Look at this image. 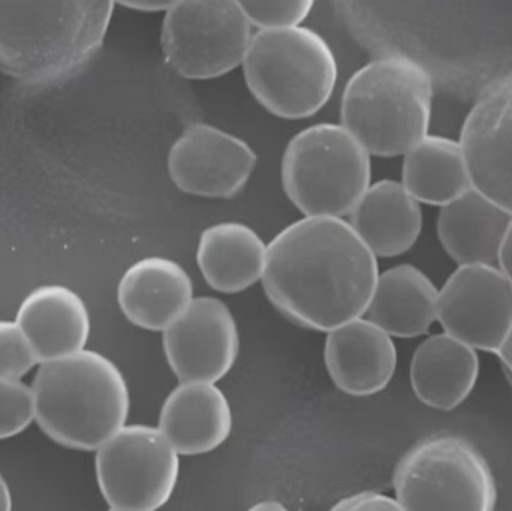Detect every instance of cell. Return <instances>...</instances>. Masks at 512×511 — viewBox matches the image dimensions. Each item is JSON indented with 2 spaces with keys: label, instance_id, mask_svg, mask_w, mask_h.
Masks as SVG:
<instances>
[{
  "label": "cell",
  "instance_id": "1",
  "mask_svg": "<svg viewBox=\"0 0 512 511\" xmlns=\"http://www.w3.org/2000/svg\"><path fill=\"white\" fill-rule=\"evenodd\" d=\"M378 278V258L348 221L304 216L268 243L262 287L283 317L328 333L366 315Z\"/></svg>",
  "mask_w": 512,
  "mask_h": 511
},
{
  "label": "cell",
  "instance_id": "2",
  "mask_svg": "<svg viewBox=\"0 0 512 511\" xmlns=\"http://www.w3.org/2000/svg\"><path fill=\"white\" fill-rule=\"evenodd\" d=\"M110 0H0V71L29 86L77 74L102 47Z\"/></svg>",
  "mask_w": 512,
  "mask_h": 511
},
{
  "label": "cell",
  "instance_id": "3",
  "mask_svg": "<svg viewBox=\"0 0 512 511\" xmlns=\"http://www.w3.org/2000/svg\"><path fill=\"white\" fill-rule=\"evenodd\" d=\"M32 389L36 423L66 449L93 452L126 426L128 383L116 363L98 351L41 363Z\"/></svg>",
  "mask_w": 512,
  "mask_h": 511
},
{
  "label": "cell",
  "instance_id": "4",
  "mask_svg": "<svg viewBox=\"0 0 512 511\" xmlns=\"http://www.w3.org/2000/svg\"><path fill=\"white\" fill-rule=\"evenodd\" d=\"M433 80L417 60L390 54L366 63L343 89L340 125L370 155H405L429 132Z\"/></svg>",
  "mask_w": 512,
  "mask_h": 511
},
{
  "label": "cell",
  "instance_id": "5",
  "mask_svg": "<svg viewBox=\"0 0 512 511\" xmlns=\"http://www.w3.org/2000/svg\"><path fill=\"white\" fill-rule=\"evenodd\" d=\"M242 65L256 101L282 119L312 117L330 101L337 83L333 50L310 27L258 30Z\"/></svg>",
  "mask_w": 512,
  "mask_h": 511
},
{
  "label": "cell",
  "instance_id": "6",
  "mask_svg": "<svg viewBox=\"0 0 512 511\" xmlns=\"http://www.w3.org/2000/svg\"><path fill=\"white\" fill-rule=\"evenodd\" d=\"M282 185L304 216L351 215L370 188V153L342 125L316 123L291 138L282 158Z\"/></svg>",
  "mask_w": 512,
  "mask_h": 511
},
{
  "label": "cell",
  "instance_id": "7",
  "mask_svg": "<svg viewBox=\"0 0 512 511\" xmlns=\"http://www.w3.org/2000/svg\"><path fill=\"white\" fill-rule=\"evenodd\" d=\"M405 511H495L498 488L489 462L459 435H432L411 447L393 477Z\"/></svg>",
  "mask_w": 512,
  "mask_h": 511
},
{
  "label": "cell",
  "instance_id": "8",
  "mask_svg": "<svg viewBox=\"0 0 512 511\" xmlns=\"http://www.w3.org/2000/svg\"><path fill=\"white\" fill-rule=\"evenodd\" d=\"M252 26L237 0H179L165 12L161 47L188 80H212L242 65Z\"/></svg>",
  "mask_w": 512,
  "mask_h": 511
},
{
  "label": "cell",
  "instance_id": "9",
  "mask_svg": "<svg viewBox=\"0 0 512 511\" xmlns=\"http://www.w3.org/2000/svg\"><path fill=\"white\" fill-rule=\"evenodd\" d=\"M179 453L161 429L126 425L96 450V479L111 509L156 511L176 491Z\"/></svg>",
  "mask_w": 512,
  "mask_h": 511
},
{
  "label": "cell",
  "instance_id": "10",
  "mask_svg": "<svg viewBox=\"0 0 512 511\" xmlns=\"http://www.w3.org/2000/svg\"><path fill=\"white\" fill-rule=\"evenodd\" d=\"M438 321L475 351L498 354L512 329V282L495 264L459 266L439 290Z\"/></svg>",
  "mask_w": 512,
  "mask_h": 511
},
{
  "label": "cell",
  "instance_id": "11",
  "mask_svg": "<svg viewBox=\"0 0 512 511\" xmlns=\"http://www.w3.org/2000/svg\"><path fill=\"white\" fill-rule=\"evenodd\" d=\"M256 153L245 140L209 123H191L168 153V173L186 194L233 198L254 173Z\"/></svg>",
  "mask_w": 512,
  "mask_h": 511
},
{
  "label": "cell",
  "instance_id": "12",
  "mask_svg": "<svg viewBox=\"0 0 512 511\" xmlns=\"http://www.w3.org/2000/svg\"><path fill=\"white\" fill-rule=\"evenodd\" d=\"M459 143L472 188L512 216V75L481 92Z\"/></svg>",
  "mask_w": 512,
  "mask_h": 511
},
{
  "label": "cell",
  "instance_id": "13",
  "mask_svg": "<svg viewBox=\"0 0 512 511\" xmlns=\"http://www.w3.org/2000/svg\"><path fill=\"white\" fill-rule=\"evenodd\" d=\"M165 357L180 383H218L230 374L240 351L231 309L216 297H197L164 332Z\"/></svg>",
  "mask_w": 512,
  "mask_h": 511
},
{
  "label": "cell",
  "instance_id": "14",
  "mask_svg": "<svg viewBox=\"0 0 512 511\" xmlns=\"http://www.w3.org/2000/svg\"><path fill=\"white\" fill-rule=\"evenodd\" d=\"M324 360L337 389L364 398L382 392L393 380L397 348L387 332L361 317L328 332Z\"/></svg>",
  "mask_w": 512,
  "mask_h": 511
},
{
  "label": "cell",
  "instance_id": "15",
  "mask_svg": "<svg viewBox=\"0 0 512 511\" xmlns=\"http://www.w3.org/2000/svg\"><path fill=\"white\" fill-rule=\"evenodd\" d=\"M194 299V284L185 267L158 255L132 264L117 287L126 320L150 332H165Z\"/></svg>",
  "mask_w": 512,
  "mask_h": 511
},
{
  "label": "cell",
  "instance_id": "16",
  "mask_svg": "<svg viewBox=\"0 0 512 511\" xmlns=\"http://www.w3.org/2000/svg\"><path fill=\"white\" fill-rule=\"evenodd\" d=\"M158 428L179 455H204L230 437L233 410L215 383L185 381L162 404Z\"/></svg>",
  "mask_w": 512,
  "mask_h": 511
},
{
  "label": "cell",
  "instance_id": "17",
  "mask_svg": "<svg viewBox=\"0 0 512 511\" xmlns=\"http://www.w3.org/2000/svg\"><path fill=\"white\" fill-rule=\"evenodd\" d=\"M15 321L29 339L39 363L78 353L89 341V309L65 285H41L30 291L21 302Z\"/></svg>",
  "mask_w": 512,
  "mask_h": 511
},
{
  "label": "cell",
  "instance_id": "18",
  "mask_svg": "<svg viewBox=\"0 0 512 511\" xmlns=\"http://www.w3.org/2000/svg\"><path fill=\"white\" fill-rule=\"evenodd\" d=\"M480 375L477 351L459 339L439 333L421 342L411 362L415 396L427 407L451 411L471 395Z\"/></svg>",
  "mask_w": 512,
  "mask_h": 511
},
{
  "label": "cell",
  "instance_id": "19",
  "mask_svg": "<svg viewBox=\"0 0 512 511\" xmlns=\"http://www.w3.org/2000/svg\"><path fill=\"white\" fill-rule=\"evenodd\" d=\"M349 216V224L376 258L405 254L423 230L420 203L396 180L370 185Z\"/></svg>",
  "mask_w": 512,
  "mask_h": 511
},
{
  "label": "cell",
  "instance_id": "20",
  "mask_svg": "<svg viewBox=\"0 0 512 511\" xmlns=\"http://www.w3.org/2000/svg\"><path fill=\"white\" fill-rule=\"evenodd\" d=\"M438 296V288L423 270L399 264L379 273L367 320L391 338L426 335L438 320Z\"/></svg>",
  "mask_w": 512,
  "mask_h": 511
},
{
  "label": "cell",
  "instance_id": "21",
  "mask_svg": "<svg viewBox=\"0 0 512 511\" xmlns=\"http://www.w3.org/2000/svg\"><path fill=\"white\" fill-rule=\"evenodd\" d=\"M512 216L474 188L442 207L438 236L459 266L495 264Z\"/></svg>",
  "mask_w": 512,
  "mask_h": 511
},
{
  "label": "cell",
  "instance_id": "22",
  "mask_svg": "<svg viewBox=\"0 0 512 511\" xmlns=\"http://www.w3.org/2000/svg\"><path fill=\"white\" fill-rule=\"evenodd\" d=\"M197 263L210 288L236 294L262 281L267 245L243 222H219L201 233Z\"/></svg>",
  "mask_w": 512,
  "mask_h": 511
},
{
  "label": "cell",
  "instance_id": "23",
  "mask_svg": "<svg viewBox=\"0 0 512 511\" xmlns=\"http://www.w3.org/2000/svg\"><path fill=\"white\" fill-rule=\"evenodd\" d=\"M402 185L418 203L447 206L472 189L459 141L426 135L405 153Z\"/></svg>",
  "mask_w": 512,
  "mask_h": 511
},
{
  "label": "cell",
  "instance_id": "24",
  "mask_svg": "<svg viewBox=\"0 0 512 511\" xmlns=\"http://www.w3.org/2000/svg\"><path fill=\"white\" fill-rule=\"evenodd\" d=\"M251 26L259 30L301 26L313 8L312 0H245L240 2Z\"/></svg>",
  "mask_w": 512,
  "mask_h": 511
},
{
  "label": "cell",
  "instance_id": "25",
  "mask_svg": "<svg viewBox=\"0 0 512 511\" xmlns=\"http://www.w3.org/2000/svg\"><path fill=\"white\" fill-rule=\"evenodd\" d=\"M35 419L32 387L20 380H0V440L21 434Z\"/></svg>",
  "mask_w": 512,
  "mask_h": 511
},
{
  "label": "cell",
  "instance_id": "26",
  "mask_svg": "<svg viewBox=\"0 0 512 511\" xmlns=\"http://www.w3.org/2000/svg\"><path fill=\"white\" fill-rule=\"evenodd\" d=\"M36 363L35 351L17 321L0 320V380H20Z\"/></svg>",
  "mask_w": 512,
  "mask_h": 511
},
{
  "label": "cell",
  "instance_id": "27",
  "mask_svg": "<svg viewBox=\"0 0 512 511\" xmlns=\"http://www.w3.org/2000/svg\"><path fill=\"white\" fill-rule=\"evenodd\" d=\"M330 511H405L396 498L378 492L366 491L343 498Z\"/></svg>",
  "mask_w": 512,
  "mask_h": 511
},
{
  "label": "cell",
  "instance_id": "28",
  "mask_svg": "<svg viewBox=\"0 0 512 511\" xmlns=\"http://www.w3.org/2000/svg\"><path fill=\"white\" fill-rule=\"evenodd\" d=\"M499 269L504 272V275L512 282V221L508 227L507 234L502 240L501 249L498 255Z\"/></svg>",
  "mask_w": 512,
  "mask_h": 511
},
{
  "label": "cell",
  "instance_id": "29",
  "mask_svg": "<svg viewBox=\"0 0 512 511\" xmlns=\"http://www.w3.org/2000/svg\"><path fill=\"white\" fill-rule=\"evenodd\" d=\"M123 6H128L131 9H137V11L144 12H159V11H170L173 8V0H126V2H120Z\"/></svg>",
  "mask_w": 512,
  "mask_h": 511
},
{
  "label": "cell",
  "instance_id": "30",
  "mask_svg": "<svg viewBox=\"0 0 512 511\" xmlns=\"http://www.w3.org/2000/svg\"><path fill=\"white\" fill-rule=\"evenodd\" d=\"M498 356L501 359L502 365H504L505 374L508 375L512 384V329L508 338L505 339L501 350L498 351Z\"/></svg>",
  "mask_w": 512,
  "mask_h": 511
},
{
  "label": "cell",
  "instance_id": "31",
  "mask_svg": "<svg viewBox=\"0 0 512 511\" xmlns=\"http://www.w3.org/2000/svg\"><path fill=\"white\" fill-rule=\"evenodd\" d=\"M0 511H12L11 491L2 474H0Z\"/></svg>",
  "mask_w": 512,
  "mask_h": 511
},
{
  "label": "cell",
  "instance_id": "32",
  "mask_svg": "<svg viewBox=\"0 0 512 511\" xmlns=\"http://www.w3.org/2000/svg\"><path fill=\"white\" fill-rule=\"evenodd\" d=\"M246 511H289L283 506L282 503H277V501H261V503L255 504L251 509Z\"/></svg>",
  "mask_w": 512,
  "mask_h": 511
},
{
  "label": "cell",
  "instance_id": "33",
  "mask_svg": "<svg viewBox=\"0 0 512 511\" xmlns=\"http://www.w3.org/2000/svg\"><path fill=\"white\" fill-rule=\"evenodd\" d=\"M107 511H123V510L110 509V510H107Z\"/></svg>",
  "mask_w": 512,
  "mask_h": 511
}]
</instances>
